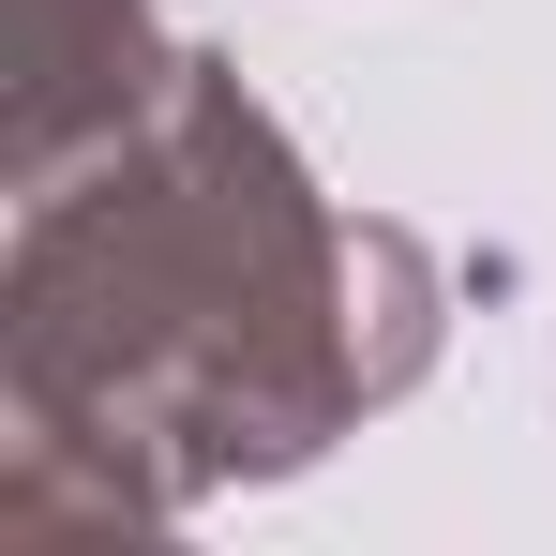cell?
Returning <instances> with one entry per match:
<instances>
[{
	"label": "cell",
	"instance_id": "cell-1",
	"mask_svg": "<svg viewBox=\"0 0 556 556\" xmlns=\"http://www.w3.org/2000/svg\"><path fill=\"white\" fill-rule=\"evenodd\" d=\"M391 406L362 362V226L316 195L241 61L181 46L166 105L15 195L0 256V542L181 527Z\"/></svg>",
	"mask_w": 556,
	"mask_h": 556
},
{
	"label": "cell",
	"instance_id": "cell-2",
	"mask_svg": "<svg viewBox=\"0 0 556 556\" xmlns=\"http://www.w3.org/2000/svg\"><path fill=\"white\" fill-rule=\"evenodd\" d=\"M166 76L181 46L151 30V0H0V195H46L121 151Z\"/></svg>",
	"mask_w": 556,
	"mask_h": 556
}]
</instances>
